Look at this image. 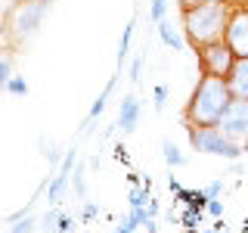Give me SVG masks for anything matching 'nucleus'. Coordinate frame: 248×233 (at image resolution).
Masks as SVG:
<instances>
[{"instance_id":"24","label":"nucleus","mask_w":248,"mask_h":233,"mask_svg":"<svg viewBox=\"0 0 248 233\" xmlns=\"http://www.w3.org/2000/svg\"><path fill=\"white\" fill-rule=\"evenodd\" d=\"M220 190H223V181H214V183H208V186H205L208 199H217V196H220Z\"/></svg>"},{"instance_id":"16","label":"nucleus","mask_w":248,"mask_h":233,"mask_svg":"<svg viewBox=\"0 0 248 233\" xmlns=\"http://www.w3.org/2000/svg\"><path fill=\"white\" fill-rule=\"evenodd\" d=\"M165 19H168V0H149V22L158 25Z\"/></svg>"},{"instance_id":"7","label":"nucleus","mask_w":248,"mask_h":233,"mask_svg":"<svg viewBox=\"0 0 248 233\" xmlns=\"http://www.w3.org/2000/svg\"><path fill=\"white\" fill-rule=\"evenodd\" d=\"M227 44L236 50V56H248V6L230 13V25H227Z\"/></svg>"},{"instance_id":"17","label":"nucleus","mask_w":248,"mask_h":233,"mask_svg":"<svg viewBox=\"0 0 248 233\" xmlns=\"http://www.w3.org/2000/svg\"><path fill=\"white\" fill-rule=\"evenodd\" d=\"M130 37H134V19L124 25V34H121V41H118V62H124V56L130 53Z\"/></svg>"},{"instance_id":"14","label":"nucleus","mask_w":248,"mask_h":233,"mask_svg":"<svg viewBox=\"0 0 248 233\" xmlns=\"http://www.w3.org/2000/svg\"><path fill=\"white\" fill-rule=\"evenodd\" d=\"M41 146H44V150H41V155H44L46 162H50V165H62V159H65V155L59 152V146L53 143V140H46V137H41Z\"/></svg>"},{"instance_id":"23","label":"nucleus","mask_w":248,"mask_h":233,"mask_svg":"<svg viewBox=\"0 0 248 233\" xmlns=\"http://www.w3.org/2000/svg\"><path fill=\"white\" fill-rule=\"evenodd\" d=\"M205 212L220 221V217H223V205H220V199H208V208H205Z\"/></svg>"},{"instance_id":"11","label":"nucleus","mask_w":248,"mask_h":233,"mask_svg":"<svg viewBox=\"0 0 248 233\" xmlns=\"http://www.w3.org/2000/svg\"><path fill=\"white\" fill-rule=\"evenodd\" d=\"M161 152H165V162H168L170 168H180V165H186V155L180 152V146H177L170 137L161 140Z\"/></svg>"},{"instance_id":"20","label":"nucleus","mask_w":248,"mask_h":233,"mask_svg":"<svg viewBox=\"0 0 248 233\" xmlns=\"http://www.w3.org/2000/svg\"><path fill=\"white\" fill-rule=\"evenodd\" d=\"M168 93H170L168 84H155V90H152V103H155V109H158V112L168 106Z\"/></svg>"},{"instance_id":"13","label":"nucleus","mask_w":248,"mask_h":233,"mask_svg":"<svg viewBox=\"0 0 248 233\" xmlns=\"http://www.w3.org/2000/svg\"><path fill=\"white\" fill-rule=\"evenodd\" d=\"M10 233H41V217H31V215H22L10 221Z\"/></svg>"},{"instance_id":"3","label":"nucleus","mask_w":248,"mask_h":233,"mask_svg":"<svg viewBox=\"0 0 248 233\" xmlns=\"http://www.w3.org/2000/svg\"><path fill=\"white\" fill-rule=\"evenodd\" d=\"M46 10H50L46 0H19L10 10V16H6V28H3L6 31V50L13 53L19 47H25L28 37L41 28Z\"/></svg>"},{"instance_id":"5","label":"nucleus","mask_w":248,"mask_h":233,"mask_svg":"<svg viewBox=\"0 0 248 233\" xmlns=\"http://www.w3.org/2000/svg\"><path fill=\"white\" fill-rule=\"evenodd\" d=\"M196 59H199V75H214V78H227V81H230L232 68H236V62H239L236 50L227 44V37L199 47Z\"/></svg>"},{"instance_id":"21","label":"nucleus","mask_w":248,"mask_h":233,"mask_svg":"<svg viewBox=\"0 0 248 233\" xmlns=\"http://www.w3.org/2000/svg\"><path fill=\"white\" fill-rule=\"evenodd\" d=\"M137 227H140L137 217H134V215H127V217H121V221L115 224V230H112V233H137Z\"/></svg>"},{"instance_id":"12","label":"nucleus","mask_w":248,"mask_h":233,"mask_svg":"<svg viewBox=\"0 0 248 233\" xmlns=\"http://www.w3.org/2000/svg\"><path fill=\"white\" fill-rule=\"evenodd\" d=\"M115 81H118V78L112 75V78H108V84H106V90L99 93L96 100H93V106H90V112H87V124L96 118V115H103V109H106V103H108V97H112V90H115Z\"/></svg>"},{"instance_id":"27","label":"nucleus","mask_w":248,"mask_h":233,"mask_svg":"<svg viewBox=\"0 0 248 233\" xmlns=\"http://www.w3.org/2000/svg\"><path fill=\"white\" fill-rule=\"evenodd\" d=\"M192 3H202V0H177V6H192Z\"/></svg>"},{"instance_id":"8","label":"nucleus","mask_w":248,"mask_h":233,"mask_svg":"<svg viewBox=\"0 0 248 233\" xmlns=\"http://www.w3.org/2000/svg\"><path fill=\"white\" fill-rule=\"evenodd\" d=\"M140 115H143V103H140V97H137V93H127V97L121 100V109H118V124H121L124 134L137 131Z\"/></svg>"},{"instance_id":"22","label":"nucleus","mask_w":248,"mask_h":233,"mask_svg":"<svg viewBox=\"0 0 248 233\" xmlns=\"http://www.w3.org/2000/svg\"><path fill=\"white\" fill-rule=\"evenodd\" d=\"M96 215H99V205H96V202H84V208H81V217H84V221H93Z\"/></svg>"},{"instance_id":"25","label":"nucleus","mask_w":248,"mask_h":233,"mask_svg":"<svg viewBox=\"0 0 248 233\" xmlns=\"http://www.w3.org/2000/svg\"><path fill=\"white\" fill-rule=\"evenodd\" d=\"M140 68H143V56H137L134 66H130V81H140Z\"/></svg>"},{"instance_id":"15","label":"nucleus","mask_w":248,"mask_h":233,"mask_svg":"<svg viewBox=\"0 0 248 233\" xmlns=\"http://www.w3.org/2000/svg\"><path fill=\"white\" fill-rule=\"evenodd\" d=\"M59 217H62V212L53 205L50 212L41 217V233H56V230H59Z\"/></svg>"},{"instance_id":"2","label":"nucleus","mask_w":248,"mask_h":233,"mask_svg":"<svg viewBox=\"0 0 248 233\" xmlns=\"http://www.w3.org/2000/svg\"><path fill=\"white\" fill-rule=\"evenodd\" d=\"M230 6L223 0H202L192 6H180V25H183V37L192 50L211 44V41H223L227 37V25H230Z\"/></svg>"},{"instance_id":"4","label":"nucleus","mask_w":248,"mask_h":233,"mask_svg":"<svg viewBox=\"0 0 248 233\" xmlns=\"http://www.w3.org/2000/svg\"><path fill=\"white\" fill-rule=\"evenodd\" d=\"M186 134H189V146L196 152L220 155V159H230V162H236L239 155L245 152V146L236 143V140H230L220 128H189Z\"/></svg>"},{"instance_id":"18","label":"nucleus","mask_w":248,"mask_h":233,"mask_svg":"<svg viewBox=\"0 0 248 233\" xmlns=\"http://www.w3.org/2000/svg\"><path fill=\"white\" fill-rule=\"evenodd\" d=\"M3 90L13 93V97H28V84H25V78H19V75H13L10 81L3 84Z\"/></svg>"},{"instance_id":"10","label":"nucleus","mask_w":248,"mask_h":233,"mask_svg":"<svg viewBox=\"0 0 248 233\" xmlns=\"http://www.w3.org/2000/svg\"><path fill=\"white\" fill-rule=\"evenodd\" d=\"M155 28H158V37H161V44H165V47H170L174 53H177V50H183V37L174 31V25H170L168 19H165V22H158Z\"/></svg>"},{"instance_id":"29","label":"nucleus","mask_w":248,"mask_h":233,"mask_svg":"<svg viewBox=\"0 0 248 233\" xmlns=\"http://www.w3.org/2000/svg\"><path fill=\"white\" fill-rule=\"evenodd\" d=\"M46 3H53V0H46Z\"/></svg>"},{"instance_id":"6","label":"nucleus","mask_w":248,"mask_h":233,"mask_svg":"<svg viewBox=\"0 0 248 233\" xmlns=\"http://www.w3.org/2000/svg\"><path fill=\"white\" fill-rule=\"evenodd\" d=\"M217 128H220L230 140H236V143L245 146V140H248V100H239V97L232 100Z\"/></svg>"},{"instance_id":"26","label":"nucleus","mask_w":248,"mask_h":233,"mask_svg":"<svg viewBox=\"0 0 248 233\" xmlns=\"http://www.w3.org/2000/svg\"><path fill=\"white\" fill-rule=\"evenodd\" d=\"M230 10H239V6H248V0H223Z\"/></svg>"},{"instance_id":"28","label":"nucleus","mask_w":248,"mask_h":233,"mask_svg":"<svg viewBox=\"0 0 248 233\" xmlns=\"http://www.w3.org/2000/svg\"><path fill=\"white\" fill-rule=\"evenodd\" d=\"M245 152H248V140H245Z\"/></svg>"},{"instance_id":"19","label":"nucleus","mask_w":248,"mask_h":233,"mask_svg":"<svg viewBox=\"0 0 248 233\" xmlns=\"http://www.w3.org/2000/svg\"><path fill=\"white\" fill-rule=\"evenodd\" d=\"M72 186H75V193H78V196H87V181H84V165H81V162H78V165H75V177H72Z\"/></svg>"},{"instance_id":"1","label":"nucleus","mask_w":248,"mask_h":233,"mask_svg":"<svg viewBox=\"0 0 248 233\" xmlns=\"http://www.w3.org/2000/svg\"><path fill=\"white\" fill-rule=\"evenodd\" d=\"M232 100H236V93H232L227 78L199 75L196 87L183 106V128H217Z\"/></svg>"},{"instance_id":"9","label":"nucleus","mask_w":248,"mask_h":233,"mask_svg":"<svg viewBox=\"0 0 248 233\" xmlns=\"http://www.w3.org/2000/svg\"><path fill=\"white\" fill-rule=\"evenodd\" d=\"M230 87L239 100H248V56H242L236 62V68L230 75Z\"/></svg>"}]
</instances>
